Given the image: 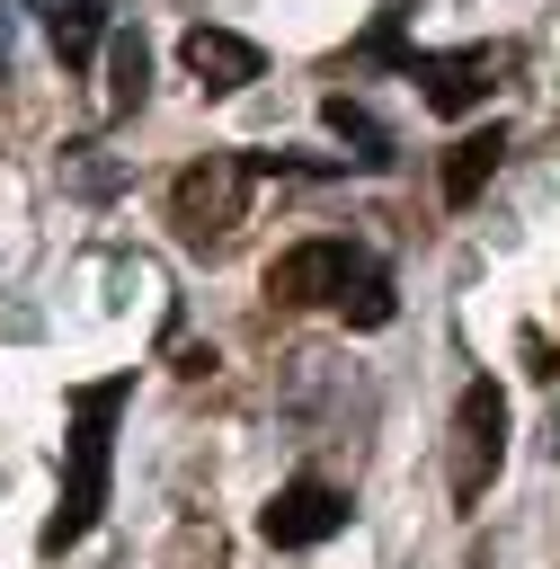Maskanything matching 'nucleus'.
Returning <instances> with one entry per match:
<instances>
[{"mask_svg": "<svg viewBox=\"0 0 560 569\" xmlns=\"http://www.w3.org/2000/svg\"><path fill=\"white\" fill-rule=\"evenodd\" d=\"M124 400H133V373H107V382H80L71 391V436H62V498H53V516H44V533H36V551H71V542H89V525L107 516V471H116V418H124Z\"/></svg>", "mask_w": 560, "mask_h": 569, "instance_id": "obj_1", "label": "nucleus"}, {"mask_svg": "<svg viewBox=\"0 0 560 569\" xmlns=\"http://www.w3.org/2000/svg\"><path fill=\"white\" fill-rule=\"evenodd\" d=\"M498 462H507V391L480 373V382H462V400H453V507L471 516L480 498H489V480H498Z\"/></svg>", "mask_w": 560, "mask_h": 569, "instance_id": "obj_2", "label": "nucleus"}, {"mask_svg": "<svg viewBox=\"0 0 560 569\" xmlns=\"http://www.w3.org/2000/svg\"><path fill=\"white\" fill-rule=\"evenodd\" d=\"M249 178H258V169L231 160V151L178 169V178H169V222H178L187 240H231V222L249 213Z\"/></svg>", "mask_w": 560, "mask_h": 569, "instance_id": "obj_3", "label": "nucleus"}, {"mask_svg": "<svg viewBox=\"0 0 560 569\" xmlns=\"http://www.w3.org/2000/svg\"><path fill=\"white\" fill-rule=\"evenodd\" d=\"M347 525V489H329L320 471H302V480H284L267 507H258V533L276 542V551H311V542H329Z\"/></svg>", "mask_w": 560, "mask_h": 569, "instance_id": "obj_4", "label": "nucleus"}, {"mask_svg": "<svg viewBox=\"0 0 560 569\" xmlns=\"http://www.w3.org/2000/svg\"><path fill=\"white\" fill-rule=\"evenodd\" d=\"M356 276H364V249H347V240H293L267 267V293L276 302H338Z\"/></svg>", "mask_w": 560, "mask_h": 569, "instance_id": "obj_5", "label": "nucleus"}, {"mask_svg": "<svg viewBox=\"0 0 560 569\" xmlns=\"http://www.w3.org/2000/svg\"><path fill=\"white\" fill-rule=\"evenodd\" d=\"M178 62H187V80H196L204 98H231V89H249V80L267 71V53H258L249 36H231V27H187V36H178Z\"/></svg>", "mask_w": 560, "mask_h": 569, "instance_id": "obj_6", "label": "nucleus"}, {"mask_svg": "<svg viewBox=\"0 0 560 569\" xmlns=\"http://www.w3.org/2000/svg\"><path fill=\"white\" fill-rule=\"evenodd\" d=\"M498 151H507V124H471L453 151H444V204H480V187L498 178Z\"/></svg>", "mask_w": 560, "mask_h": 569, "instance_id": "obj_7", "label": "nucleus"}, {"mask_svg": "<svg viewBox=\"0 0 560 569\" xmlns=\"http://www.w3.org/2000/svg\"><path fill=\"white\" fill-rule=\"evenodd\" d=\"M142 89H151V53H142V36H107V116H133Z\"/></svg>", "mask_w": 560, "mask_h": 569, "instance_id": "obj_8", "label": "nucleus"}, {"mask_svg": "<svg viewBox=\"0 0 560 569\" xmlns=\"http://www.w3.org/2000/svg\"><path fill=\"white\" fill-rule=\"evenodd\" d=\"M320 116H329V133H338V142H356V151H347L356 169H391V133H382V124H373L356 98H329Z\"/></svg>", "mask_w": 560, "mask_h": 569, "instance_id": "obj_9", "label": "nucleus"}, {"mask_svg": "<svg viewBox=\"0 0 560 569\" xmlns=\"http://www.w3.org/2000/svg\"><path fill=\"white\" fill-rule=\"evenodd\" d=\"M44 27H53V53H62L71 71H80V62H89V53L107 44V0H71V9H53Z\"/></svg>", "mask_w": 560, "mask_h": 569, "instance_id": "obj_10", "label": "nucleus"}, {"mask_svg": "<svg viewBox=\"0 0 560 569\" xmlns=\"http://www.w3.org/2000/svg\"><path fill=\"white\" fill-rule=\"evenodd\" d=\"M338 311H347V329H382V320L400 311V293H391V276H382V267H364V276L338 293Z\"/></svg>", "mask_w": 560, "mask_h": 569, "instance_id": "obj_11", "label": "nucleus"}, {"mask_svg": "<svg viewBox=\"0 0 560 569\" xmlns=\"http://www.w3.org/2000/svg\"><path fill=\"white\" fill-rule=\"evenodd\" d=\"M27 9H44V18H53V9H71V0H27Z\"/></svg>", "mask_w": 560, "mask_h": 569, "instance_id": "obj_12", "label": "nucleus"}, {"mask_svg": "<svg viewBox=\"0 0 560 569\" xmlns=\"http://www.w3.org/2000/svg\"><path fill=\"white\" fill-rule=\"evenodd\" d=\"M551 453H560V418H551Z\"/></svg>", "mask_w": 560, "mask_h": 569, "instance_id": "obj_13", "label": "nucleus"}]
</instances>
